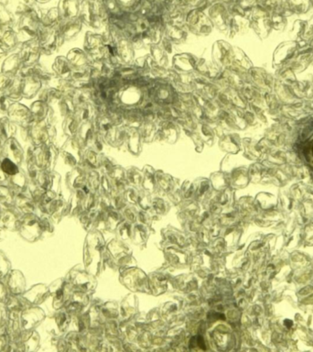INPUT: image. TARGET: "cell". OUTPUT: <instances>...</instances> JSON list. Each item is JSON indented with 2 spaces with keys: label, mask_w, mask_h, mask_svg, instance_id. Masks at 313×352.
Returning <instances> with one entry per match:
<instances>
[{
  "label": "cell",
  "mask_w": 313,
  "mask_h": 352,
  "mask_svg": "<svg viewBox=\"0 0 313 352\" xmlns=\"http://www.w3.org/2000/svg\"><path fill=\"white\" fill-rule=\"evenodd\" d=\"M213 59L221 70L229 69L234 60V50L227 42L219 40L213 47Z\"/></svg>",
  "instance_id": "6da1fadb"
},
{
  "label": "cell",
  "mask_w": 313,
  "mask_h": 352,
  "mask_svg": "<svg viewBox=\"0 0 313 352\" xmlns=\"http://www.w3.org/2000/svg\"><path fill=\"white\" fill-rule=\"evenodd\" d=\"M7 116H9V120L15 124L24 128H29L34 121L30 107L23 101L12 103L9 107Z\"/></svg>",
  "instance_id": "7a4b0ae2"
},
{
  "label": "cell",
  "mask_w": 313,
  "mask_h": 352,
  "mask_svg": "<svg viewBox=\"0 0 313 352\" xmlns=\"http://www.w3.org/2000/svg\"><path fill=\"white\" fill-rule=\"evenodd\" d=\"M18 53L21 59L22 67L36 65L41 57L40 41L36 39L19 45Z\"/></svg>",
  "instance_id": "3957f363"
},
{
  "label": "cell",
  "mask_w": 313,
  "mask_h": 352,
  "mask_svg": "<svg viewBox=\"0 0 313 352\" xmlns=\"http://www.w3.org/2000/svg\"><path fill=\"white\" fill-rule=\"evenodd\" d=\"M145 98V91L134 85L123 86L118 93V101L124 107H139Z\"/></svg>",
  "instance_id": "277c9868"
},
{
  "label": "cell",
  "mask_w": 313,
  "mask_h": 352,
  "mask_svg": "<svg viewBox=\"0 0 313 352\" xmlns=\"http://www.w3.org/2000/svg\"><path fill=\"white\" fill-rule=\"evenodd\" d=\"M186 24L189 30L199 35L209 34L213 28L210 20L207 19L199 10H193L188 14Z\"/></svg>",
  "instance_id": "5b68a950"
},
{
  "label": "cell",
  "mask_w": 313,
  "mask_h": 352,
  "mask_svg": "<svg viewBox=\"0 0 313 352\" xmlns=\"http://www.w3.org/2000/svg\"><path fill=\"white\" fill-rule=\"evenodd\" d=\"M40 26L38 20L33 18H25L20 21L17 29L18 43L23 44L28 41L36 40Z\"/></svg>",
  "instance_id": "8992f818"
},
{
  "label": "cell",
  "mask_w": 313,
  "mask_h": 352,
  "mask_svg": "<svg viewBox=\"0 0 313 352\" xmlns=\"http://www.w3.org/2000/svg\"><path fill=\"white\" fill-rule=\"evenodd\" d=\"M22 96L24 100L32 101L45 86L44 82L35 75L22 78Z\"/></svg>",
  "instance_id": "52a82bcc"
},
{
  "label": "cell",
  "mask_w": 313,
  "mask_h": 352,
  "mask_svg": "<svg viewBox=\"0 0 313 352\" xmlns=\"http://www.w3.org/2000/svg\"><path fill=\"white\" fill-rule=\"evenodd\" d=\"M29 129L30 138L35 146L47 144L49 140V129L47 121H33Z\"/></svg>",
  "instance_id": "ba28073f"
},
{
  "label": "cell",
  "mask_w": 313,
  "mask_h": 352,
  "mask_svg": "<svg viewBox=\"0 0 313 352\" xmlns=\"http://www.w3.org/2000/svg\"><path fill=\"white\" fill-rule=\"evenodd\" d=\"M197 63L198 60L192 54H179L173 57L172 66L178 74H188L195 72Z\"/></svg>",
  "instance_id": "9c48e42d"
},
{
  "label": "cell",
  "mask_w": 313,
  "mask_h": 352,
  "mask_svg": "<svg viewBox=\"0 0 313 352\" xmlns=\"http://www.w3.org/2000/svg\"><path fill=\"white\" fill-rule=\"evenodd\" d=\"M115 40L117 41V54L121 62L123 63H132L134 60L135 49L131 41L122 34L117 36Z\"/></svg>",
  "instance_id": "30bf717a"
},
{
  "label": "cell",
  "mask_w": 313,
  "mask_h": 352,
  "mask_svg": "<svg viewBox=\"0 0 313 352\" xmlns=\"http://www.w3.org/2000/svg\"><path fill=\"white\" fill-rule=\"evenodd\" d=\"M72 70L73 68L71 65V63H69L66 56H63V55L56 56L50 64V73L56 75L59 77H62L63 79L70 80Z\"/></svg>",
  "instance_id": "8fae6325"
},
{
  "label": "cell",
  "mask_w": 313,
  "mask_h": 352,
  "mask_svg": "<svg viewBox=\"0 0 313 352\" xmlns=\"http://www.w3.org/2000/svg\"><path fill=\"white\" fill-rule=\"evenodd\" d=\"M179 124L175 121H165L158 122L156 137L160 136L170 143L175 142L179 135Z\"/></svg>",
  "instance_id": "7c38bea8"
},
{
  "label": "cell",
  "mask_w": 313,
  "mask_h": 352,
  "mask_svg": "<svg viewBox=\"0 0 313 352\" xmlns=\"http://www.w3.org/2000/svg\"><path fill=\"white\" fill-rule=\"evenodd\" d=\"M22 67L21 59L18 53V48L9 53L1 65V73L9 76H16Z\"/></svg>",
  "instance_id": "4fadbf2b"
},
{
  "label": "cell",
  "mask_w": 313,
  "mask_h": 352,
  "mask_svg": "<svg viewBox=\"0 0 313 352\" xmlns=\"http://www.w3.org/2000/svg\"><path fill=\"white\" fill-rule=\"evenodd\" d=\"M142 112L139 107H124L123 109V125L128 128L139 129L143 122Z\"/></svg>",
  "instance_id": "5bb4252c"
},
{
  "label": "cell",
  "mask_w": 313,
  "mask_h": 352,
  "mask_svg": "<svg viewBox=\"0 0 313 352\" xmlns=\"http://www.w3.org/2000/svg\"><path fill=\"white\" fill-rule=\"evenodd\" d=\"M21 101L26 103L30 110L32 112V118L34 121H45L46 118L48 116L49 111V107L48 103L42 101L40 99L35 98L32 101H27L22 99Z\"/></svg>",
  "instance_id": "9a60e30c"
},
{
  "label": "cell",
  "mask_w": 313,
  "mask_h": 352,
  "mask_svg": "<svg viewBox=\"0 0 313 352\" xmlns=\"http://www.w3.org/2000/svg\"><path fill=\"white\" fill-rule=\"evenodd\" d=\"M0 42L9 52H12L19 47L18 33L11 26L3 27L0 32Z\"/></svg>",
  "instance_id": "2e32d148"
},
{
  "label": "cell",
  "mask_w": 313,
  "mask_h": 352,
  "mask_svg": "<svg viewBox=\"0 0 313 352\" xmlns=\"http://www.w3.org/2000/svg\"><path fill=\"white\" fill-rule=\"evenodd\" d=\"M221 71L222 70L215 64V62H209L205 59L198 60L196 69H195L197 74L213 81H215L217 78Z\"/></svg>",
  "instance_id": "e0dca14e"
},
{
  "label": "cell",
  "mask_w": 313,
  "mask_h": 352,
  "mask_svg": "<svg viewBox=\"0 0 313 352\" xmlns=\"http://www.w3.org/2000/svg\"><path fill=\"white\" fill-rule=\"evenodd\" d=\"M66 58L69 63H71L73 69L77 68H85L89 65L90 59L88 54H86L85 50L80 48H73L70 50L66 54Z\"/></svg>",
  "instance_id": "ac0fdd59"
},
{
  "label": "cell",
  "mask_w": 313,
  "mask_h": 352,
  "mask_svg": "<svg viewBox=\"0 0 313 352\" xmlns=\"http://www.w3.org/2000/svg\"><path fill=\"white\" fill-rule=\"evenodd\" d=\"M5 150L9 158L17 163H20L23 159V149L16 137H11L5 142Z\"/></svg>",
  "instance_id": "d6986e66"
},
{
  "label": "cell",
  "mask_w": 313,
  "mask_h": 352,
  "mask_svg": "<svg viewBox=\"0 0 313 352\" xmlns=\"http://www.w3.org/2000/svg\"><path fill=\"white\" fill-rule=\"evenodd\" d=\"M81 124H82V122L74 112V113L70 114V115L64 118L63 123H62V128H63L64 134H66L67 136L72 138V137H75L78 135Z\"/></svg>",
  "instance_id": "ffe728a7"
},
{
  "label": "cell",
  "mask_w": 313,
  "mask_h": 352,
  "mask_svg": "<svg viewBox=\"0 0 313 352\" xmlns=\"http://www.w3.org/2000/svg\"><path fill=\"white\" fill-rule=\"evenodd\" d=\"M18 130V125L9 120L7 115H0V137L6 142L14 137Z\"/></svg>",
  "instance_id": "44dd1931"
},
{
  "label": "cell",
  "mask_w": 313,
  "mask_h": 352,
  "mask_svg": "<svg viewBox=\"0 0 313 352\" xmlns=\"http://www.w3.org/2000/svg\"><path fill=\"white\" fill-rule=\"evenodd\" d=\"M22 78L20 76H15L9 88L5 91L6 96L12 102H18L22 100Z\"/></svg>",
  "instance_id": "7402d4cb"
},
{
  "label": "cell",
  "mask_w": 313,
  "mask_h": 352,
  "mask_svg": "<svg viewBox=\"0 0 313 352\" xmlns=\"http://www.w3.org/2000/svg\"><path fill=\"white\" fill-rule=\"evenodd\" d=\"M58 30L60 33L62 34L65 41L70 40L75 38V36L80 32L81 22L80 21H68L67 23L63 24L62 26H58Z\"/></svg>",
  "instance_id": "603a6c76"
},
{
  "label": "cell",
  "mask_w": 313,
  "mask_h": 352,
  "mask_svg": "<svg viewBox=\"0 0 313 352\" xmlns=\"http://www.w3.org/2000/svg\"><path fill=\"white\" fill-rule=\"evenodd\" d=\"M138 129H139L141 139L149 142V140H152L153 138L156 137L158 123L149 122V121H143L142 124L139 126Z\"/></svg>",
  "instance_id": "cb8c5ba5"
},
{
  "label": "cell",
  "mask_w": 313,
  "mask_h": 352,
  "mask_svg": "<svg viewBox=\"0 0 313 352\" xmlns=\"http://www.w3.org/2000/svg\"><path fill=\"white\" fill-rule=\"evenodd\" d=\"M185 30L186 29L180 26V25L173 24L167 29V31H166L167 35L166 36L172 42H181L186 39V36H187V32Z\"/></svg>",
  "instance_id": "d4e9b609"
},
{
  "label": "cell",
  "mask_w": 313,
  "mask_h": 352,
  "mask_svg": "<svg viewBox=\"0 0 313 352\" xmlns=\"http://www.w3.org/2000/svg\"><path fill=\"white\" fill-rule=\"evenodd\" d=\"M150 54L149 56L152 58L155 63L160 64L161 66H167L168 64V58L167 54L164 52V50L161 48L159 44H152L149 46Z\"/></svg>",
  "instance_id": "484cf974"
},
{
  "label": "cell",
  "mask_w": 313,
  "mask_h": 352,
  "mask_svg": "<svg viewBox=\"0 0 313 352\" xmlns=\"http://www.w3.org/2000/svg\"><path fill=\"white\" fill-rule=\"evenodd\" d=\"M0 167L2 171L4 172L6 175L9 176H15L18 174V167L17 162H15L13 160H11L9 157H6L0 162Z\"/></svg>",
  "instance_id": "4316f807"
},
{
  "label": "cell",
  "mask_w": 313,
  "mask_h": 352,
  "mask_svg": "<svg viewBox=\"0 0 313 352\" xmlns=\"http://www.w3.org/2000/svg\"><path fill=\"white\" fill-rule=\"evenodd\" d=\"M196 131L199 132V135L201 136V139L204 140H211L215 138V131L212 128V126L209 125L206 122H199L197 127Z\"/></svg>",
  "instance_id": "83f0119b"
},
{
  "label": "cell",
  "mask_w": 313,
  "mask_h": 352,
  "mask_svg": "<svg viewBox=\"0 0 313 352\" xmlns=\"http://www.w3.org/2000/svg\"><path fill=\"white\" fill-rule=\"evenodd\" d=\"M12 103L5 93L0 92V115H7Z\"/></svg>",
  "instance_id": "f1b7e54d"
},
{
  "label": "cell",
  "mask_w": 313,
  "mask_h": 352,
  "mask_svg": "<svg viewBox=\"0 0 313 352\" xmlns=\"http://www.w3.org/2000/svg\"><path fill=\"white\" fill-rule=\"evenodd\" d=\"M14 77L15 76H9L0 72V92L4 93L5 91L9 88V85L13 81Z\"/></svg>",
  "instance_id": "f546056e"
},
{
  "label": "cell",
  "mask_w": 313,
  "mask_h": 352,
  "mask_svg": "<svg viewBox=\"0 0 313 352\" xmlns=\"http://www.w3.org/2000/svg\"><path fill=\"white\" fill-rule=\"evenodd\" d=\"M9 53H10V52H9L8 50L6 49L4 46H3V44L0 42V66L2 65L3 61H4L5 59L7 58V56L9 55Z\"/></svg>",
  "instance_id": "4dcf8cb0"
},
{
  "label": "cell",
  "mask_w": 313,
  "mask_h": 352,
  "mask_svg": "<svg viewBox=\"0 0 313 352\" xmlns=\"http://www.w3.org/2000/svg\"><path fill=\"white\" fill-rule=\"evenodd\" d=\"M309 153H310V157H311V160L313 161V142L310 145V150H309Z\"/></svg>",
  "instance_id": "1f68e13d"
},
{
  "label": "cell",
  "mask_w": 313,
  "mask_h": 352,
  "mask_svg": "<svg viewBox=\"0 0 313 352\" xmlns=\"http://www.w3.org/2000/svg\"><path fill=\"white\" fill-rule=\"evenodd\" d=\"M3 142H4V140H3V138L0 137V149H1V147H2V143H3Z\"/></svg>",
  "instance_id": "d6a6232c"
},
{
  "label": "cell",
  "mask_w": 313,
  "mask_h": 352,
  "mask_svg": "<svg viewBox=\"0 0 313 352\" xmlns=\"http://www.w3.org/2000/svg\"><path fill=\"white\" fill-rule=\"evenodd\" d=\"M2 29H3V26H2V25H1V23H0V32H1V30H2Z\"/></svg>",
  "instance_id": "836d02e7"
}]
</instances>
